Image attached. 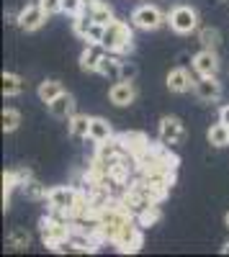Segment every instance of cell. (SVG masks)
<instances>
[{"label": "cell", "instance_id": "cell-1", "mask_svg": "<svg viewBox=\"0 0 229 257\" xmlns=\"http://www.w3.org/2000/svg\"><path fill=\"white\" fill-rule=\"evenodd\" d=\"M100 47L106 52H113V54H127L134 49V36H132V29L129 24L124 21H111L103 31V39H100Z\"/></svg>", "mask_w": 229, "mask_h": 257}, {"label": "cell", "instance_id": "cell-21", "mask_svg": "<svg viewBox=\"0 0 229 257\" xmlns=\"http://www.w3.org/2000/svg\"><path fill=\"white\" fill-rule=\"evenodd\" d=\"M39 100L41 103H52L57 95H62L65 90H62V82L59 80H44V82H39Z\"/></svg>", "mask_w": 229, "mask_h": 257}, {"label": "cell", "instance_id": "cell-32", "mask_svg": "<svg viewBox=\"0 0 229 257\" xmlns=\"http://www.w3.org/2000/svg\"><path fill=\"white\" fill-rule=\"evenodd\" d=\"M221 252H224V254H229V242H226V244L221 247Z\"/></svg>", "mask_w": 229, "mask_h": 257}, {"label": "cell", "instance_id": "cell-14", "mask_svg": "<svg viewBox=\"0 0 229 257\" xmlns=\"http://www.w3.org/2000/svg\"><path fill=\"white\" fill-rule=\"evenodd\" d=\"M47 108H49V113H52L54 118H70V116L75 113V100H72L70 93H62V95H57L52 103H47Z\"/></svg>", "mask_w": 229, "mask_h": 257}, {"label": "cell", "instance_id": "cell-13", "mask_svg": "<svg viewBox=\"0 0 229 257\" xmlns=\"http://www.w3.org/2000/svg\"><path fill=\"white\" fill-rule=\"evenodd\" d=\"M193 82L196 80H191V72L185 67H175V70L168 72V88L173 93H188L193 88Z\"/></svg>", "mask_w": 229, "mask_h": 257}, {"label": "cell", "instance_id": "cell-18", "mask_svg": "<svg viewBox=\"0 0 229 257\" xmlns=\"http://www.w3.org/2000/svg\"><path fill=\"white\" fill-rule=\"evenodd\" d=\"M67 128L75 139H88L90 134V116H82V113H72L67 118Z\"/></svg>", "mask_w": 229, "mask_h": 257}, {"label": "cell", "instance_id": "cell-29", "mask_svg": "<svg viewBox=\"0 0 229 257\" xmlns=\"http://www.w3.org/2000/svg\"><path fill=\"white\" fill-rule=\"evenodd\" d=\"M137 77V64L121 59V80H134Z\"/></svg>", "mask_w": 229, "mask_h": 257}, {"label": "cell", "instance_id": "cell-17", "mask_svg": "<svg viewBox=\"0 0 229 257\" xmlns=\"http://www.w3.org/2000/svg\"><path fill=\"white\" fill-rule=\"evenodd\" d=\"M88 139H90L93 144H100V142L113 139L111 123H108L106 118H100V116H93V118H90V134H88Z\"/></svg>", "mask_w": 229, "mask_h": 257}, {"label": "cell", "instance_id": "cell-20", "mask_svg": "<svg viewBox=\"0 0 229 257\" xmlns=\"http://www.w3.org/2000/svg\"><path fill=\"white\" fill-rule=\"evenodd\" d=\"M134 219H137V224H139L142 229L157 224V221H160V206H157V203H150V206L139 208V211L134 213Z\"/></svg>", "mask_w": 229, "mask_h": 257}, {"label": "cell", "instance_id": "cell-10", "mask_svg": "<svg viewBox=\"0 0 229 257\" xmlns=\"http://www.w3.org/2000/svg\"><path fill=\"white\" fill-rule=\"evenodd\" d=\"M119 142L124 144V152H127L129 157H134V162L152 147L150 139L144 137L142 132H124V134H119Z\"/></svg>", "mask_w": 229, "mask_h": 257}, {"label": "cell", "instance_id": "cell-4", "mask_svg": "<svg viewBox=\"0 0 229 257\" xmlns=\"http://www.w3.org/2000/svg\"><path fill=\"white\" fill-rule=\"evenodd\" d=\"M132 24L142 31H157L160 26L168 24V16H165L157 6H139L132 13Z\"/></svg>", "mask_w": 229, "mask_h": 257}, {"label": "cell", "instance_id": "cell-28", "mask_svg": "<svg viewBox=\"0 0 229 257\" xmlns=\"http://www.w3.org/2000/svg\"><path fill=\"white\" fill-rule=\"evenodd\" d=\"M62 13H67V16H80L82 13V0H62Z\"/></svg>", "mask_w": 229, "mask_h": 257}, {"label": "cell", "instance_id": "cell-3", "mask_svg": "<svg viewBox=\"0 0 229 257\" xmlns=\"http://www.w3.org/2000/svg\"><path fill=\"white\" fill-rule=\"evenodd\" d=\"M77 198H80V188H75V185H57V188H49L44 201L49 203V208L54 213H62V216L70 219Z\"/></svg>", "mask_w": 229, "mask_h": 257}, {"label": "cell", "instance_id": "cell-16", "mask_svg": "<svg viewBox=\"0 0 229 257\" xmlns=\"http://www.w3.org/2000/svg\"><path fill=\"white\" fill-rule=\"evenodd\" d=\"M98 75L108 77V80H121V54L106 52L98 64Z\"/></svg>", "mask_w": 229, "mask_h": 257}, {"label": "cell", "instance_id": "cell-9", "mask_svg": "<svg viewBox=\"0 0 229 257\" xmlns=\"http://www.w3.org/2000/svg\"><path fill=\"white\" fill-rule=\"evenodd\" d=\"M108 100L113 105H119V108H127V105H132L137 100V88H134V82L132 80H116L111 85V90H108Z\"/></svg>", "mask_w": 229, "mask_h": 257}, {"label": "cell", "instance_id": "cell-31", "mask_svg": "<svg viewBox=\"0 0 229 257\" xmlns=\"http://www.w3.org/2000/svg\"><path fill=\"white\" fill-rule=\"evenodd\" d=\"M219 121L229 126V103H226V105H221V108H219Z\"/></svg>", "mask_w": 229, "mask_h": 257}, {"label": "cell", "instance_id": "cell-23", "mask_svg": "<svg viewBox=\"0 0 229 257\" xmlns=\"http://www.w3.org/2000/svg\"><path fill=\"white\" fill-rule=\"evenodd\" d=\"M93 24H95V21H93L88 13H80V16H75V21H72V31H75V36H80L82 41H88Z\"/></svg>", "mask_w": 229, "mask_h": 257}, {"label": "cell", "instance_id": "cell-2", "mask_svg": "<svg viewBox=\"0 0 229 257\" xmlns=\"http://www.w3.org/2000/svg\"><path fill=\"white\" fill-rule=\"evenodd\" d=\"M39 229H41V239H44V244L49 249L54 244H59V242L70 239V234H72L70 219L62 216V213H54V211H52V216H44L39 221Z\"/></svg>", "mask_w": 229, "mask_h": 257}, {"label": "cell", "instance_id": "cell-27", "mask_svg": "<svg viewBox=\"0 0 229 257\" xmlns=\"http://www.w3.org/2000/svg\"><path fill=\"white\" fill-rule=\"evenodd\" d=\"M18 126H21V113L16 108H6L3 111V132L11 134V132H16Z\"/></svg>", "mask_w": 229, "mask_h": 257}, {"label": "cell", "instance_id": "cell-6", "mask_svg": "<svg viewBox=\"0 0 229 257\" xmlns=\"http://www.w3.org/2000/svg\"><path fill=\"white\" fill-rule=\"evenodd\" d=\"M142 226L137 224V219H129L116 234L113 244L119 247V252H139L142 249Z\"/></svg>", "mask_w": 229, "mask_h": 257}, {"label": "cell", "instance_id": "cell-30", "mask_svg": "<svg viewBox=\"0 0 229 257\" xmlns=\"http://www.w3.org/2000/svg\"><path fill=\"white\" fill-rule=\"evenodd\" d=\"M39 6L47 11V16H54V13H62V0H39Z\"/></svg>", "mask_w": 229, "mask_h": 257}, {"label": "cell", "instance_id": "cell-19", "mask_svg": "<svg viewBox=\"0 0 229 257\" xmlns=\"http://www.w3.org/2000/svg\"><path fill=\"white\" fill-rule=\"evenodd\" d=\"M24 88H26V82H24V77H21V75H16V72H3V95H6V98L21 95V93H24Z\"/></svg>", "mask_w": 229, "mask_h": 257}, {"label": "cell", "instance_id": "cell-25", "mask_svg": "<svg viewBox=\"0 0 229 257\" xmlns=\"http://www.w3.org/2000/svg\"><path fill=\"white\" fill-rule=\"evenodd\" d=\"M198 41H201L203 49H216L221 44V36H219L216 29H201L198 31Z\"/></svg>", "mask_w": 229, "mask_h": 257}, {"label": "cell", "instance_id": "cell-11", "mask_svg": "<svg viewBox=\"0 0 229 257\" xmlns=\"http://www.w3.org/2000/svg\"><path fill=\"white\" fill-rule=\"evenodd\" d=\"M193 70H196L198 77H216V72H219L216 49H201L193 57Z\"/></svg>", "mask_w": 229, "mask_h": 257}, {"label": "cell", "instance_id": "cell-26", "mask_svg": "<svg viewBox=\"0 0 229 257\" xmlns=\"http://www.w3.org/2000/svg\"><path fill=\"white\" fill-rule=\"evenodd\" d=\"M21 188H24V193H26L29 198H47V193H49L44 185H41L39 180H34V178H29V180H26L24 185H21Z\"/></svg>", "mask_w": 229, "mask_h": 257}, {"label": "cell", "instance_id": "cell-24", "mask_svg": "<svg viewBox=\"0 0 229 257\" xmlns=\"http://www.w3.org/2000/svg\"><path fill=\"white\" fill-rule=\"evenodd\" d=\"M29 242H31V237H29V231H24V229H13L6 237V247H11V249H26Z\"/></svg>", "mask_w": 229, "mask_h": 257}, {"label": "cell", "instance_id": "cell-7", "mask_svg": "<svg viewBox=\"0 0 229 257\" xmlns=\"http://www.w3.org/2000/svg\"><path fill=\"white\" fill-rule=\"evenodd\" d=\"M157 139H160V144H165V147H175V144H180V142L185 139V128H183L180 118H175V116H165V118L160 121Z\"/></svg>", "mask_w": 229, "mask_h": 257}, {"label": "cell", "instance_id": "cell-22", "mask_svg": "<svg viewBox=\"0 0 229 257\" xmlns=\"http://www.w3.org/2000/svg\"><path fill=\"white\" fill-rule=\"evenodd\" d=\"M206 139H209V144H211V147H219V149H221V147H226V144H229V126H226V123H221V121H219V123H214V126L209 128V134H206Z\"/></svg>", "mask_w": 229, "mask_h": 257}, {"label": "cell", "instance_id": "cell-12", "mask_svg": "<svg viewBox=\"0 0 229 257\" xmlns=\"http://www.w3.org/2000/svg\"><path fill=\"white\" fill-rule=\"evenodd\" d=\"M193 93L203 103H214V100L221 98V82L216 77H198L193 82Z\"/></svg>", "mask_w": 229, "mask_h": 257}, {"label": "cell", "instance_id": "cell-5", "mask_svg": "<svg viewBox=\"0 0 229 257\" xmlns=\"http://www.w3.org/2000/svg\"><path fill=\"white\" fill-rule=\"evenodd\" d=\"M168 24L175 34H191L198 29V13L191 6H175L168 13Z\"/></svg>", "mask_w": 229, "mask_h": 257}, {"label": "cell", "instance_id": "cell-8", "mask_svg": "<svg viewBox=\"0 0 229 257\" xmlns=\"http://www.w3.org/2000/svg\"><path fill=\"white\" fill-rule=\"evenodd\" d=\"M47 18H49L47 11L41 8V6H39V0H36V3H31V6H26L24 11H21L16 21H18V26L24 29V31H36V29L44 26V21H47Z\"/></svg>", "mask_w": 229, "mask_h": 257}, {"label": "cell", "instance_id": "cell-15", "mask_svg": "<svg viewBox=\"0 0 229 257\" xmlns=\"http://www.w3.org/2000/svg\"><path fill=\"white\" fill-rule=\"evenodd\" d=\"M103 54H106V49H103L100 44H88L85 52L80 54V70H85V72H98V64H100Z\"/></svg>", "mask_w": 229, "mask_h": 257}, {"label": "cell", "instance_id": "cell-33", "mask_svg": "<svg viewBox=\"0 0 229 257\" xmlns=\"http://www.w3.org/2000/svg\"><path fill=\"white\" fill-rule=\"evenodd\" d=\"M224 224H226V229H229V211H226V216H224Z\"/></svg>", "mask_w": 229, "mask_h": 257}]
</instances>
